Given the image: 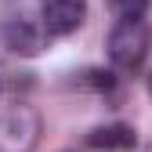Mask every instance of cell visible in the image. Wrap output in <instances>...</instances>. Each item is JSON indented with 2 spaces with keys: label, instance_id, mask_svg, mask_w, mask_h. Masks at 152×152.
<instances>
[{
  "label": "cell",
  "instance_id": "7a4b0ae2",
  "mask_svg": "<svg viewBox=\"0 0 152 152\" xmlns=\"http://www.w3.org/2000/svg\"><path fill=\"white\" fill-rule=\"evenodd\" d=\"M109 62L120 69H138L148 54V26L145 22H116L109 33Z\"/></svg>",
  "mask_w": 152,
  "mask_h": 152
},
{
  "label": "cell",
  "instance_id": "3957f363",
  "mask_svg": "<svg viewBox=\"0 0 152 152\" xmlns=\"http://www.w3.org/2000/svg\"><path fill=\"white\" fill-rule=\"evenodd\" d=\"M87 0H40V26L47 36H69L83 26Z\"/></svg>",
  "mask_w": 152,
  "mask_h": 152
},
{
  "label": "cell",
  "instance_id": "277c9868",
  "mask_svg": "<svg viewBox=\"0 0 152 152\" xmlns=\"http://www.w3.org/2000/svg\"><path fill=\"white\" fill-rule=\"evenodd\" d=\"M0 40H4L7 51L26 54V58L44 51V33H40V26H33L29 18H4V22H0Z\"/></svg>",
  "mask_w": 152,
  "mask_h": 152
},
{
  "label": "cell",
  "instance_id": "ba28073f",
  "mask_svg": "<svg viewBox=\"0 0 152 152\" xmlns=\"http://www.w3.org/2000/svg\"><path fill=\"white\" fill-rule=\"evenodd\" d=\"M148 152H152V148H148Z\"/></svg>",
  "mask_w": 152,
  "mask_h": 152
},
{
  "label": "cell",
  "instance_id": "5b68a950",
  "mask_svg": "<svg viewBox=\"0 0 152 152\" xmlns=\"http://www.w3.org/2000/svg\"><path fill=\"white\" fill-rule=\"evenodd\" d=\"M87 145L98 152H130L138 145V130L127 123H105V127H94L87 134Z\"/></svg>",
  "mask_w": 152,
  "mask_h": 152
},
{
  "label": "cell",
  "instance_id": "6da1fadb",
  "mask_svg": "<svg viewBox=\"0 0 152 152\" xmlns=\"http://www.w3.org/2000/svg\"><path fill=\"white\" fill-rule=\"evenodd\" d=\"M40 141V116L29 105H7L0 112V152H33Z\"/></svg>",
  "mask_w": 152,
  "mask_h": 152
},
{
  "label": "cell",
  "instance_id": "52a82bcc",
  "mask_svg": "<svg viewBox=\"0 0 152 152\" xmlns=\"http://www.w3.org/2000/svg\"><path fill=\"white\" fill-rule=\"evenodd\" d=\"M148 94H152V72H148Z\"/></svg>",
  "mask_w": 152,
  "mask_h": 152
},
{
  "label": "cell",
  "instance_id": "8992f818",
  "mask_svg": "<svg viewBox=\"0 0 152 152\" xmlns=\"http://www.w3.org/2000/svg\"><path fill=\"white\" fill-rule=\"evenodd\" d=\"M152 0H109V11L120 18V22H141Z\"/></svg>",
  "mask_w": 152,
  "mask_h": 152
}]
</instances>
